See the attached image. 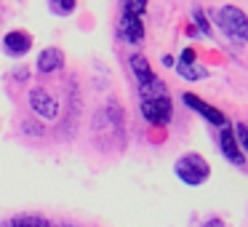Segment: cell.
<instances>
[{"label":"cell","instance_id":"1","mask_svg":"<svg viewBox=\"0 0 248 227\" xmlns=\"http://www.w3.org/2000/svg\"><path fill=\"white\" fill-rule=\"evenodd\" d=\"M173 174H176L184 184H189V187H200V184L208 182L211 166L200 152H187V155H182L173 163Z\"/></svg>","mask_w":248,"mask_h":227},{"label":"cell","instance_id":"2","mask_svg":"<svg viewBox=\"0 0 248 227\" xmlns=\"http://www.w3.org/2000/svg\"><path fill=\"white\" fill-rule=\"evenodd\" d=\"M216 24L235 43H248V16L237 6H221L216 11Z\"/></svg>","mask_w":248,"mask_h":227},{"label":"cell","instance_id":"3","mask_svg":"<svg viewBox=\"0 0 248 227\" xmlns=\"http://www.w3.org/2000/svg\"><path fill=\"white\" fill-rule=\"evenodd\" d=\"M141 118L152 126H168L173 118V104L168 97H157V99H141L139 104Z\"/></svg>","mask_w":248,"mask_h":227},{"label":"cell","instance_id":"4","mask_svg":"<svg viewBox=\"0 0 248 227\" xmlns=\"http://www.w3.org/2000/svg\"><path fill=\"white\" fill-rule=\"evenodd\" d=\"M182 102H184V107H189L192 113H198L200 118H203V120H208L211 126H216V129H224V126H230V120H227V115L221 113V110L211 107L208 102H203V99H200L198 94H192V91L182 94Z\"/></svg>","mask_w":248,"mask_h":227},{"label":"cell","instance_id":"5","mask_svg":"<svg viewBox=\"0 0 248 227\" xmlns=\"http://www.w3.org/2000/svg\"><path fill=\"white\" fill-rule=\"evenodd\" d=\"M30 110L43 120H54L59 115V102L46 88H32L30 91Z\"/></svg>","mask_w":248,"mask_h":227},{"label":"cell","instance_id":"6","mask_svg":"<svg viewBox=\"0 0 248 227\" xmlns=\"http://www.w3.org/2000/svg\"><path fill=\"white\" fill-rule=\"evenodd\" d=\"M30 49H32V38H30L27 32H22V30H11V32H6V38H3V51H6L8 56H14V59L27 56Z\"/></svg>","mask_w":248,"mask_h":227},{"label":"cell","instance_id":"7","mask_svg":"<svg viewBox=\"0 0 248 227\" xmlns=\"http://www.w3.org/2000/svg\"><path fill=\"white\" fill-rule=\"evenodd\" d=\"M219 147H221V155H224L227 161L232 163V166H243V163H246V155H243L240 145H237L232 126H224V129H221V134H219Z\"/></svg>","mask_w":248,"mask_h":227},{"label":"cell","instance_id":"8","mask_svg":"<svg viewBox=\"0 0 248 227\" xmlns=\"http://www.w3.org/2000/svg\"><path fill=\"white\" fill-rule=\"evenodd\" d=\"M120 38L131 46H139L141 40H144V22H141V16L123 14V16H120Z\"/></svg>","mask_w":248,"mask_h":227},{"label":"cell","instance_id":"9","mask_svg":"<svg viewBox=\"0 0 248 227\" xmlns=\"http://www.w3.org/2000/svg\"><path fill=\"white\" fill-rule=\"evenodd\" d=\"M38 72H43V75H48V72H59L62 67H64V54H62V49H43L38 54Z\"/></svg>","mask_w":248,"mask_h":227},{"label":"cell","instance_id":"10","mask_svg":"<svg viewBox=\"0 0 248 227\" xmlns=\"http://www.w3.org/2000/svg\"><path fill=\"white\" fill-rule=\"evenodd\" d=\"M128 65H131V72H134L139 86H147V83H152L157 78L155 72H152V65L147 62V56H141V54H131Z\"/></svg>","mask_w":248,"mask_h":227},{"label":"cell","instance_id":"11","mask_svg":"<svg viewBox=\"0 0 248 227\" xmlns=\"http://www.w3.org/2000/svg\"><path fill=\"white\" fill-rule=\"evenodd\" d=\"M0 227H51V219L40 214H16L14 219L3 222Z\"/></svg>","mask_w":248,"mask_h":227},{"label":"cell","instance_id":"12","mask_svg":"<svg viewBox=\"0 0 248 227\" xmlns=\"http://www.w3.org/2000/svg\"><path fill=\"white\" fill-rule=\"evenodd\" d=\"M179 72V78H184V81H203V78H208V70L200 65H195V62H189V65H184V62H179V65H173Z\"/></svg>","mask_w":248,"mask_h":227},{"label":"cell","instance_id":"13","mask_svg":"<svg viewBox=\"0 0 248 227\" xmlns=\"http://www.w3.org/2000/svg\"><path fill=\"white\" fill-rule=\"evenodd\" d=\"M139 97H141V99L168 97V94H166V83H163L160 78H155V81H152V83H147V86H139Z\"/></svg>","mask_w":248,"mask_h":227},{"label":"cell","instance_id":"14","mask_svg":"<svg viewBox=\"0 0 248 227\" xmlns=\"http://www.w3.org/2000/svg\"><path fill=\"white\" fill-rule=\"evenodd\" d=\"M48 6H51V11L59 14V16H70L78 8V0H48Z\"/></svg>","mask_w":248,"mask_h":227},{"label":"cell","instance_id":"15","mask_svg":"<svg viewBox=\"0 0 248 227\" xmlns=\"http://www.w3.org/2000/svg\"><path fill=\"white\" fill-rule=\"evenodd\" d=\"M192 19H195V27H198V32L200 35H205V38H211V24H208V19H205V14H203V8L200 6H195L192 8Z\"/></svg>","mask_w":248,"mask_h":227},{"label":"cell","instance_id":"16","mask_svg":"<svg viewBox=\"0 0 248 227\" xmlns=\"http://www.w3.org/2000/svg\"><path fill=\"white\" fill-rule=\"evenodd\" d=\"M144 11H147V0H123V14L141 16Z\"/></svg>","mask_w":248,"mask_h":227},{"label":"cell","instance_id":"17","mask_svg":"<svg viewBox=\"0 0 248 227\" xmlns=\"http://www.w3.org/2000/svg\"><path fill=\"white\" fill-rule=\"evenodd\" d=\"M232 131H235V139H237V145H240L243 155L248 158V126L246 123H237Z\"/></svg>","mask_w":248,"mask_h":227},{"label":"cell","instance_id":"18","mask_svg":"<svg viewBox=\"0 0 248 227\" xmlns=\"http://www.w3.org/2000/svg\"><path fill=\"white\" fill-rule=\"evenodd\" d=\"M200 227H227V225H224V219H221V216H211V219H205Z\"/></svg>","mask_w":248,"mask_h":227},{"label":"cell","instance_id":"19","mask_svg":"<svg viewBox=\"0 0 248 227\" xmlns=\"http://www.w3.org/2000/svg\"><path fill=\"white\" fill-rule=\"evenodd\" d=\"M179 62H184V65L195 62V51H192V49H184V51H182V56H179Z\"/></svg>","mask_w":248,"mask_h":227},{"label":"cell","instance_id":"20","mask_svg":"<svg viewBox=\"0 0 248 227\" xmlns=\"http://www.w3.org/2000/svg\"><path fill=\"white\" fill-rule=\"evenodd\" d=\"M163 67H173V59H171V56H163Z\"/></svg>","mask_w":248,"mask_h":227}]
</instances>
